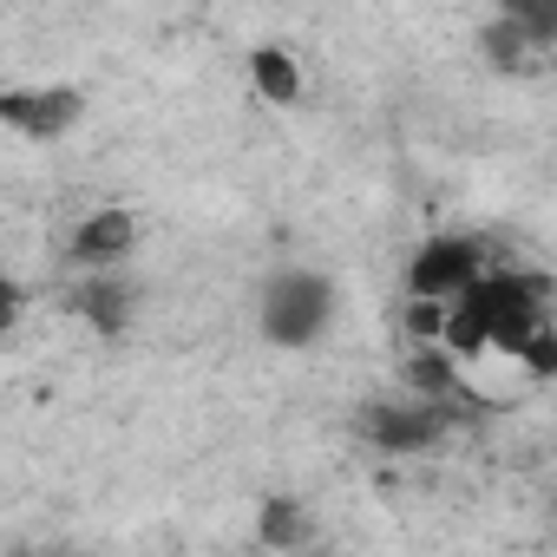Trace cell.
Returning a JSON list of instances; mask_svg holds the SVG:
<instances>
[{
    "label": "cell",
    "mask_w": 557,
    "mask_h": 557,
    "mask_svg": "<svg viewBox=\"0 0 557 557\" xmlns=\"http://www.w3.org/2000/svg\"><path fill=\"white\" fill-rule=\"evenodd\" d=\"M66 302H73V315H79L86 329H99V335H119V329L132 322V289L119 283V275H86Z\"/></svg>",
    "instance_id": "8992f818"
},
{
    "label": "cell",
    "mask_w": 557,
    "mask_h": 557,
    "mask_svg": "<svg viewBox=\"0 0 557 557\" xmlns=\"http://www.w3.org/2000/svg\"><path fill=\"white\" fill-rule=\"evenodd\" d=\"M79 112H86V99L73 86H40V92L8 86L0 92V119H8L14 132H27V138H60V132L79 125Z\"/></svg>",
    "instance_id": "277c9868"
},
{
    "label": "cell",
    "mask_w": 557,
    "mask_h": 557,
    "mask_svg": "<svg viewBox=\"0 0 557 557\" xmlns=\"http://www.w3.org/2000/svg\"><path fill=\"white\" fill-rule=\"evenodd\" d=\"M446 426H453V413H440V407H426V400H407V407H394V400L361 407V440L381 446V453H426V446L446 440Z\"/></svg>",
    "instance_id": "3957f363"
},
{
    "label": "cell",
    "mask_w": 557,
    "mask_h": 557,
    "mask_svg": "<svg viewBox=\"0 0 557 557\" xmlns=\"http://www.w3.org/2000/svg\"><path fill=\"white\" fill-rule=\"evenodd\" d=\"M485 275H492L485 243H472V236H433V243H420L413 262H407V289H413L420 302H466Z\"/></svg>",
    "instance_id": "6da1fadb"
},
{
    "label": "cell",
    "mask_w": 557,
    "mask_h": 557,
    "mask_svg": "<svg viewBox=\"0 0 557 557\" xmlns=\"http://www.w3.org/2000/svg\"><path fill=\"white\" fill-rule=\"evenodd\" d=\"M505 14H511V21H518L544 53L557 47V8H544V0H518V8H505Z\"/></svg>",
    "instance_id": "8fae6325"
},
{
    "label": "cell",
    "mask_w": 557,
    "mask_h": 557,
    "mask_svg": "<svg viewBox=\"0 0 557 557\" xmlns=\"http://www.w3.org/2000/svg\"><path fill=\"white\" fill-rule=\"evenodd\" d=\"M479 47H485V60H492L498 73H537V66H544V47H537L511 14H498V21L485 27V40H479Z\"/></svg>",
    "instance_id": "9c48e42d"
},
{
    "label": "cell",
    "mask_w": 557,
    "mask_h": 557,
    "mask_svg": "<svg viewBox=\"0 0 557 557\" xmlns=\"http://www.w3.org/2000/svg\"><path fill=\"white\" fill-rule=\"evenodd\" d=\"M400 329H407V342L413 348H446V329H453V302H407V315H400Z\"/></svg>",
    "instance_id": "30bf717a"
},
{
    "label": "cell",
    "mask_w": 557,
    "mask_h": 557,
    "mask_svg": "<svg viewBox=\"0 0 557 557\" xmlns=\"http://www.w3.org/2000/svg\"><path fill=\"white\" fill-rule=\"evenodd\" d=\"M511 361H518V368H524L531 381H550V374H557V329H544V335H531V342H524V348H518Z\"/></svg>",
    "instance_id": "7c38bea8"
},
{
    "label": "cell",
    "mask_w": 557,
    "mask_h": 557,
    "mask_svg": "<svg viewBox=\"0 0 557 557\" xmlns=\"http://www.w3.org/2000/svg\"><path fill=\"white\" fill-rule=\"evenodd\" d=\"M249 79H256V92L269 106H296L302 99V66H296L289 47H256L249 53Z\"/></svg>",
    "instance_id": "ba28073f"
},
{
    "label": "cell",
    "mask_w": 557,
    "mask_h": 557,
    "mask_svg": "<svg viewBox=\"0 0 557 557\" xmlns=\"http://www.w3.org/2000/svg\"><path fill=\"white\" fill-rule=\"evenodd\" d=\"M132 243H138L132 210H92V216L66 236V262L86 269V275H112V262H125Z\"/></svg>",
    "instance_id": "5b68a950"
},
{
    "label": "cell",
    "mask_w": 557,
    "mask_h": 557,
    "mask_svg": "<svg viewBox=\"0 0 557 557\" xmlns=\"http://www.w3.org/2000/svg\"><path fill=\"white\" fill-rule=\"evenodd\" d=\"M256 531H262L269 550H309V544H315V511H309L302 498H262Z\"/></svg>",
    "instance_id": "52a82bcc"
},
{
    "label": "cell",
    "mask_w": 557,
    "mask_h": 557,
    "mask_svg": "<svg viewBox=\"0 0 557 557\" xmlns=\"http://www.w3.org/2000/svg\"><path fill=\"white\" fill-rule=\"evenodd\" d=\"M329 309H335V289L322 283V275L315 269H289V275H275L269 296H262V335L275 348H302V342L322 335Z\"/></svg>",
    "instance_id": "7a4b0ae2"
}]
</instances>
